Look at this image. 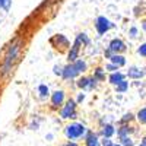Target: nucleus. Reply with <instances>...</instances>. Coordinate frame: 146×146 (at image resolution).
I'll use <instances>...</instances> for the list:
<instances>
[{
  "label": "nucleus",
  "instance_id": "1",
  "mask_svg": "<svg viewBox=\"0 0 146 146\" xmlns=\"http://www.w3.org/2000/svg\"><path fill=\"white\" fill-rule=\"evenodd\" d=\"M22 45H23V41H22V38H19V36H16V38L9 44L7 50L5 53V57L2 60V64H0V75L2 76H7L12 72V67H13L16 58H18V56L21 53Z\"/></svg>",
  "mask_w": 146,
  "mask_h": 146
},
{
  "label": "nucleus",
  "instance_id": "2",
  "mask_svg": "<svg viewBox=\"0 0 146 146\" xmlns=\"http://www.w3.org/2000/svg\"><path fill=\"white\" fill-rule=\"evenodd\" d=\"M88 70V63L85 62L83 58H78L75 63H69L63 67V79L64 80H72L78 78L79 75H82V73H85Z\"/></svg>",
  "mask_w": 146,
  "mask_h": 146
},
{
  "label": "nucleus",
  "instance_id": "3",
  "mask_svg": "<svg viewBox=\"0 0 146 146\" xmlns=\"http://www.w3.org/2000/svg\"><path fill=\"white\" fill-rule=\"evenodd\" d=\"M86 133H88V129L85 124L82 123H70L64 127V136L67 137V140L70 142H76L79 139H85V136H86Z\"/></svg>",
  "mask_w": 146,
  "mask_h": 146
},
{
  "label": "nucleus",
  "instance_id": "4",
  "mask_svg": "<svg viewBox=\"0 0 146 146\" xmlns=\"http://www.w3.org/2000/svg\"><path fill=\"white\" fill-rule=\"evenodd\" d=\"M76 105L78 102L75 100H67L63 105V108L60 110V117H62L63 120H75L76 118Z\"/></svg>",
  "mask_w": 146,
  "mask_h": 146
},
{
  "label": "nucleus",
  "instance_id": "5",
  "mask_svg": "<svg viewBox=\"0 0 146 146\" xmlns=\"http://www.w3.org/2000/svg\"><path fill=\"white\" fill-rule=\"evenodd\" d=\"M114 27H115V23L111 22L105 16H98V18H96V21H95V29H96V32H98L100 35L107 34L110 29H113Z\"/></svg>",
  "mask_w": 146,
  "mask_h": 146
},
{
  "label": "nucleus",
  "instance_id": "6",
  "mask_svg": "<svg viewBox=\"0 0 146 146\" xmlns=\"http://www.w3.org/2000/svg\"><path fill=\"white\" fill-rule=\"evenodd\" d=\"M78 88H80L82 91H92L96 88V85H98V80H96L94 76L88 78V76H80L76 82Z\"/></svg>",
  "mask_w": 146,
  "mask_h": 146
},
{
  "label": "nucleus",
  "instance_id": "7",
  "mask_svg": "<svg viewBox=\"0 0 146 146\" xmlns=\"http://www.w3.org/2000/svg\"><path fill=\"white\" fill-rule=\"evenodd\" d=\"M50 44H51L53 47H56V48H60V50L70 47V41L66 38L63 34H57V35L51 36V38H50Z\"/></svg>",
  "mask_w": 146,
  "mask_h": 146
},
{
  "label": "nucleus",
  "instance_id": "8",
  "mask_svg": "<svg viewBox=\"0 0 146 146\" xmlns=\"http://www.w3.org/2000/svg\"><path fill=\"white\" fill-rule=\"evenodd\" d=\"M108 48L114 54H121V53H124L127 50V45L121 38H113L111 41H110V44H108Z\"/></svg>",
  "mask_w": 146,
  "mask_h": 146
},
{
  "label": "nucleus",
  "instance_id": "9",
  "mask_svg": "<svg viewBox=\"0 0 146 146\" xmlns=\"http://www.w3.org/2000/svg\"><path fill=\"white\" fill-rule=\"evenodd\" d=\"M80 42L75 38V41H73L72 47H70V50L67 53V60H69V63H75L76 60L79 58V51H80Z\"/></svg>",
  "mask_w": 146,
  "mask_h": 146
},
{
  "label": "nucleus",
  "instance_id": "10",
  "mask_svg": "<svg viewBox=\"0 0 146 146\" xmlns=\"http://www.w3.org/2000/svg\"><path fill=\"white\" fill-rule=\"evenodd\" d=\"M126 76H127L129 79L137 80V79H142V78L145 76V72H143V69H140V67H137V66H130V67L127 69V72H126Z\"/></svg>",
  "mask_w": 146,
  "mask_h": 146
},
{
  "label": "nucleus",
  "instance_id": "11",
  "mask_svg": "<svg viewBox=\"0 0 146 146\" xmlns=\"http://www.w3.org/2000/svg\"><path fill=\"white\" fill-rule=\"evenodd\" d=\"M64 100H66V95H64L63 91H54L51 94V105L54 108H58L60 105H63Z\"/></svg>",
  "mask_w": 146,
  "mask_h": 146
},
{
  "label": "nucleus",
  "instance_id": "12",
  "mask_svg": "<svg viewBox=\"0 0 146 146\" xmlns=\"http://www.w3.org/2000/svg\"><path fill=\"white\" fill-rule=\"evenodd\" d=\"M85 146H101V139L96 133L88 130L86 136H85Z\"/></svg>",
  "mask_w": 146,
  "mask_h": 146
},
{
  "label": "nucleus",
  "instance_id": "13",
  "mask_svg": "<svg viewBox=\"0 0 146 146\" xmlns=\"http://www.w3.org/2000/svg\"><path fill=\"white\" fill-rule=\"evenodd\" d=\"M117 133V129L111 124V123H105L102 127H101V131H100V135L105 139H111L114 135Z\"/></svg>",
  "mask_w": 146,
  "mask_h": 146
},
{
  "label": "nucleus",
  "instance_id": "14",
  "mask_svg": "<svg viewBox=\"0 0 146 146\" xmlns=\"http://www.w3.org/2000/svg\"><path fill=\"white\" fill-rule=\"evenodd\" d=\"M126 73H123V72H115V73H110V76H108V82L111 83V85H114V86H117L118 83H121L123 80H126Z\"/></svg>",
  "mask_w": 146,
  "mask_h": 146
},
{
  "label": "nucleus",
  "instance_id": "15",
  "mask_svg": "<svg viewBox=\"0 0 146 146\" xmlns=\"http://www.w3.org/2000/svg\"><path fill=\"white\" fill-rule=\"evenodd\" d=\"M133 133H135V129H133L131 126H129V124H123V126L117 127V136H118V139L120 137H126V136H131Z\"/></svg>",
  "mask_w": 146,
  "mask_h": 146
},
{
  "label": "nucleus",
  "instance_id": "16",
  "mask_svg": "<svg viewBox=\"0 0 146 146\" xmlns=\"http://www.w3.org/2000/svg\"><path fill=\"white\" fill-rule=\"evenodd\" d=\"M108 62L113 63V64H115V66L120 69V67H124V66H126L127 60H126V57H124L123 54H113L111 57H110Z\"/></svg>",
  "mask_w": 146,
  "mask_h": 146
},
{
  "label": "nucleus",
  "instance_id": "17",
  "mask_svg": "<svg viewBox=\"0 0 146 146\" xmlns=\"http://www.w3.org/2000/svg\"><path fill=\"white\" fill-rule=\"evenodd\" d=\"M94 78L98 80V82H104V80H105V69L96 67V69L94 70Z\"/></svg>",
  "mask_w": 146,
  "mask_h": 146
},
{
  "label": "nucleus",
  "instance_id": "18",
  "mask_svg": "<svg viewBox=\"0 0 146 146\" xmlns=\"http://www.w3.org/2000/svg\"><path fill=\"white\" fill-rule=\"evenodd\" d=\"M76 40L80 42V45H82V47H85V45H89V44H91L89 36H88L86 34H83V32H80V34H78V35H76Z\"/></svg>",
  "mask_w": 146,
  "mask_h": 146
},
{
  "label": "nucleus",
  "instance_id": "19",
  "mask_svg": "<svg viewBox=\"0 0 146 146\" xmlns=\"http://www.w3.org/2000/svg\"><path fill=\"white\" fill-rule=\"evenodd\" d=\"M136 120L139 121L140 124H145V126H146V107L140 108L139 111H137V114H136Z\"/></svg>",
  "mask_w": 146,
  "mask_h": 146
},
{
  "label": "nucleus",
  "instance_id": "20",
  "mask_svg": "<svg viewBox=\"0 0 146 146\" xmlns=\"http://www.w3.org/2000/svg\"><path fill=\"white\" fill-rule=\"evenodd\" d=\"M135 118H136V115H133L131 113H127V114H124L123 117L120 118V121H118V124H120V126H123V124H129L130 121H133V120H135Z\"/></svg>",
  "mask_w": 146,
  "mask_h": 146
},
{
  "label": "nucleus",
  "instance_id": "21",
  "mask_svg": "<svg viewBox=\"0 0 146 146\" xmlns=\"http://www.w3.org/2000/svg\"><path fill=\"white\" fill-rule=\"evenodd\" d=\"M120 142V145L121 146H136V143H135V140H133V137L131 136H126V137H120L118 139Z\"/></svg>",
  "mask_w": 146,
  "mask_h": 146
},
{
  "label": "nucleus",
  "instance_id": "22",
  "mask_svg": "<svg viewBox=\"0 0 146 146\" xmlns=\"http://www.w3.org/2000/svg\"><path fill=\"white\" fill-rule=\"evenodd\" d=\"M129 91V82L127 80H123L121 83H118L117 86H115V92L117 94H124Z\"/></svg>",
  "mask_w": 146,
  "mask_h": 146
},
{
  "label": "nucleus",
  "instance_id": "23",
  "mask_svg": "<svg viewBox=\"0 0 146 146\" xmlns=\"http://www.w3.org/2000/svg\"><path fill=\"white\" fill-rule=\"evenodd\" d=\"M38 92H40L41 98H47V96L50 95V89H48L47 85H40V86H38Z\"/></svg>",
  "mask_w": 146,
  "mask_h": 146
},
{
  "label": "nucleus",
  "instance_id": "24",
  "mask_svg": "<svg viewBox=\"0 0 146 146\" xmlns=\"http://www.w3.org/2000/svg\"><path fill=\"white\" fill-rule=\"evenodd\" d=\"M10 6H12V0H0V9H2V10L9 12Z\"/></svg>",
  "mask_w": 146,
  "mask_h": 146
},
{
  "label": "nucleus",
  "instance_id": "25",
  "mask_svg": "<svg viewBox=\"0 0 146 146\" xmlns=\"http://www.w3.org/2000/svg\"><path fill=\"white\" fill-rule=\"evenodd\" d=\"M137 54L140 57H145L146 58V42H142L139 47H137Z\"/></svg>",
  "mask_w": 146,
  "mask_h": 146
},
{
  "label": "nucleus",
  "instance_id": "26",
  "mask_svg": "<svg viewBox=\"0 0 146 146\" xmlns=\"http://www.w3.org/2000/svg\"><path fill=\"white\" fill-rule=\"evenodd\" d=\"M105 70H108L110 73H115V72H118V67L115 66V64H113V63H107L105 64Z\"/></svg>",
  "mask_w": 146,
  "mask_h": 146
},
{
  "label": "nucleus",
  "instance_id": "27",
  "mask_svg": "<svg viewBox=\"0 0 146 146\" xmlns=\"http://www.w3.org/2000/svg\"><path fill=\"white\" fill-rule=\"evenodd\" d=\"M63 67H64V66L56 64V66L53 67V70H54V75H56V76H63Z\"/></svg>",
  "mask_w": 146,
  "mask_h": 146
},
{
  "label": "nucleus",
  "instance_id": "28",
  "mask_svg": "<svg viewBox=\"0 0 146 146\" xmlns=\"http://www.w3.org/2000/svg\"><path fill=\"white\" fill-rule=\"evenodd\" d=\"M137 34H139V29H137L136 27H131V28L129 29V35H130V38H136Z\"/></svg>",
  "mask_w": 146,
  "mask_h": 146
},
{
  "label": "nucleus",
  "instance_id": "29",
  "mask_svg": "<svg viewBox=\"0 0 146 146\" xmlns=\"http://www.w3.org/2000/svg\"><path fill=\"white\" fill-rule=\"evenodd\" d=\"M101 146H114V142H113L111 139L102 137V139H101Z\"/></svg>",
  "mask_w": 146,
  "mask_h": 146
},
{
  "label": "nucleus",
  "instance_id": "30",
  "mask_svg": "<svg viewBox=\"0 0 146 146\" xmlns=\"http://www.w3.org/2000/svg\"><path fill=\"white\" fill-rule=\"evenodd\" d=\"M113 54H114V53H113L111 50H110L108 47H107V48H105V51H104V56H105V58H108V60H110V57H111Z\"/></svg>",
  "mask_w": 146,
  "mask_h": 146
},
{
  "label": "nucleus",
  "instance_id": "31",
  "mask_svg": "<svg viewBox=\"0 0 146 146\" xmlns=\"http://www.w3.org/2000/svg\"><path fill=\"white\" fill-rule=\"evenodd\" d=\"M85 96H86V95H85L83 92H80V94L78 95V100H76V102H78V104H79V102H82V101L85 100Z\"/></svg>",
  "mask_w": 146,
  "mask_h": 146
},
{
  "label": "nucleus",
  "instance_id": "32",
  "mask_svg": "<svg viewBox=\"0 0 146 146\" xmlns=\"http://www.w3.org/2000/svg\"><path fill=\"white\" fill-rule=\"evenodd\" d=\"M137 146H146V136H143V137L140 139V142H139Z\"/></svg>",
  "mask_w": 146,
  "mask_h": 146
},
{
  "label": "nucleus",
  "instance_id": "33",
  "mask_svg": "<svg viewBox=\"0 0 146 146\" xmlns=\"http://www.w3.org/2000/svg\"><path fill=\"white\" fill-rule=\"evenodd\" d=\"M64 146H79V143H78V142H70V140H67V143H66Z\"/></svg>",
  "mask_w": 146,
  "mask_h": 146
},
{
  "label": "nucleus",
  "instance_id": "34",
  "mask_svg": "<svg viewBox=\"0 0 146 146\" xmlns=\"http://www.w3.org/2000/svg\"><path fill=\"white\" fill-rule=\"evenodd\" d=\"M140 27H142V29L146 32V19H143V21L140 22Z\"/></svg>",
  "mask_w": 146,
  "mask_h": 146
},
{
  "label": "nucleus",
  "instance_id": "35",
  "mask_svg": "<svg viewBox=\"0 0 146 146\" xmlns=\"http://www.w3.org/2000/svg\"><path fill=\"white\" fill-rule=\"evenodd\" d=\"M114 146H121V145L120 143H114Z\"/></svg>",
  "mask_w": 146,
  "mask_h": 146
},
{
  "label": "nucleus",
  "instance_id": "36",
  "mask_svg": "<svg viewBox=\"0 0 146 146\" xmlns=\"http://www.w3.org/2000/svg\"><path fill=\"white\" fill-rule=\"evenodd\" d=\"M143 72H145V75H146V67H145V69H143Z\"/></svg>",
  "mask_w": 146,
  "mask_h": 146
},
{
  "label": "nucleus",
  "instance_id": "37",
  "mask_svg": "<svg viewBox=\"0 0 146 146\" xmlns=\"http://www.w3.org/2000/svg\"><path fill=\"white\" fill-rule=\"evenodd\" d=\"M63 146H64V145H63Z\"/></svg>",
  "mask_w": 146,
  "mask_h": 146
},
{
  "label": "nucleus",
  "instance_id": "38",
  "mask_svg": "<svg viewBox=\"0 0 146 146\" xmlns=\"http://www.w3.org/2000/svg\"><path fill=\"white\" fill-rule=\"evenodd\" d=\"M136 146H137V145H136Z\"/></svg>",
  "mask_w": 146,
  "mask_h": 146
}]
</instances>
